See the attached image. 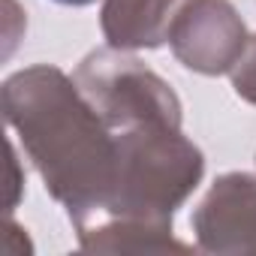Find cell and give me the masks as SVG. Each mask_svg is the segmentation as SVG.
I'll use <instances>...</instances> for the list:
<instances>
[{
  "instance_id": "cell-2",
  "label": "cell",
  "mask_w": 256,
  "mask_h": 256,
  "mask_svg": "<svg viewBox=\"0 0 256 256\" xmlns=\"http://www.w3.org/2000/svg\"><path fill=\"white\" fill-rule=\"evenodd\" d=\"M114 136V190L100 220L124 217L172 226L175 211L205 178V154L184 136L181 126H133Z\"/></svg>"
},
{
  "instance_id": "cell-9",
  "label": "cell",
  "mask_w": 256,
  "mask_h": 256,
  "mask_svg": "<svg viewBox=\"0 0 256 256\" xmlns=\"http://www.w3.org/2000/svg\"><path fill=\"white\" fill-rule=\"evenodd\" d=\"M54 4H60V6H72V10H78V6H90L94 0H54Z\"/></svg>"
},
{
  "instance_id": "cell-4",
  "label": "cell",
  "mask_w": 256,
  "mask_h": 256,
  "mask_svg": "<svg viewBox=\"0 0 256 256\" xmlns=\"http://www.w3.org/2000/svg\"><path fill=\"white\" fill-rule=\"evenodd\" d=\"M247 40V24L232 0H184L166 36L178 64L199 76L232 72Z\"/></svg>"
},
{
  "instance_id": "cell-3",
  "label": "cell",
  "mask_w": 256,
  "mask_h": 256,
  "mask_svg": "<svg viewBox=\"0 0 256 256\" xmlns=\"http://www.w3.org/2000/svg\"><path fill=\"white\" fill-rule=\"evenodd\" d=\"M72 78L114 133L184 124V106L172 84L124 48L108 46L84 54Z\"/></svg>"
},
{
  "instance_id": "cell-5",
  "label": "cell",
  "mask_w": 256,
  "mask_h": 256,
  "mask_svg": "<svg viewBox=\"0 0 256 256\" xmlns=\"http://www.w3.org/2000/svg\"><path fill=\"white\" fill-rule=\"evenodd\" d=\"M190 223L202 253H256V175H220Z\"/></svg>"
},
{
  "instance_id": "cell-1",
  "label": "cell",
  "mask_w": 256,
  "mask_h": 256,
  "mask_svg": "<svg viewBox=\"0 0 256 256\" xmlns=\"http://www.w3.org/2000/svg\"><path fill=\"white\" fill-rule=\"evenodd\" d=\"M0 108L70 223L100 220L114 190L118 136L76 78L52 64L18 70L0 88Z\"/></svg>"
},
{
  "instance_id": "cell-7",
  "label": "cell",
  "mask_w": 256,
  "mask_h": 256,
  "mask_svg": "<svg viewBox=\"0 0 256 256\" xmlns=\"http://www.w3.org/2000/svg\"><path fill=\"white\" fill-rule=\"evenodd\" d=\"M78 247L88 253H163V250H190V244L172 235V226L102 217L84 229H76Z\"/></svg>"
},
{
  "instance_id": "cell-8",
  "label": "cell",
  "mask_w": 256,
  "mask_h": 256,
  "mask_svg": "<svg viewBox=\"0 0 256 256\" xmlns=\"http://www.w3.org/2000/svg\"><path fill=\"white\" fill-rule=\"evenodd\" d=\"M229 78H232V90H235L244 102L256 106V34L247 40V48L241 52V58H238V64L232 66Z\"/></svg>"
},
{
  "instance_id": "cell-6",
  "label": "cell",
  "mask_w": 256,
  "mask_h": 256,
  "mask_svg": "<svg viewBox=\"0 0 256 256\" xmlns=\"http://www.w3.org/2000/svg\"><path fill=\"white\" fill-rule=\"evenodd\" d=\"M184 0H102L100 28L112 48H160Z\"/></svg>"
}]
</instances>
